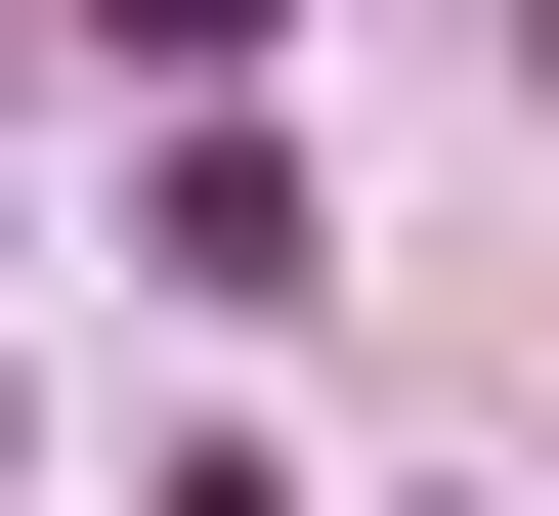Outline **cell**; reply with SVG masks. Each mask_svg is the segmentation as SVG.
Here are the masks:
<instances>
[{
    "label": "cell",
    "mask_w": 559,
    "mask_h": 516,
    "mask_svg": "<svg viewBox=\"0 0 559 516\" xmlns=\"http://www.w3.org/2000/svg\"><path fill=\"white\" fill-rule=\"evenodd\" d=\"M130 44H173V86H215V44H259V0H130Z\"/></svg>",
    "instance_id": "obj_1"
}]
</instances>
